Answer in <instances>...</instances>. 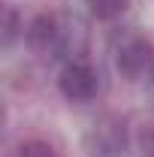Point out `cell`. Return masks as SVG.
Returning <instances> with one entry per match:
<instances>
[{
	"mask_svg": "<svg viewBox=\"0 0 154 157\" xmlns=\"http://www.w3.org/2000/svg\"><path fill=\"white\" fill-rule=\"evenodd\" d=\"M115 67L130 82L154 78V42L145 33H124L115 45Z\"/></svg>",
	"mask_w": 154,
	"mask_h": 157,
	"instance_id": "obj_1",
	"label": "cell"
},
{
	"mask_svg": "<svg viewBox=\"0 0 154 157\" xmlns=\"http://www.w3.org/2000/svg\"><path fill=\"white\" fill-rule=\"evenodd\" d=\"M127 145H130L127 118L115 115V112L100 115L85 133V148L91 157H121L127 151Z\"/></svg>",
	"mask_w": 154,
	"mask_h": 157,
	"instance_id": "obj_2",
	"label": "cell"
},
{
	"mask_svg": "<svg viewBox=\"0 0 154 157\" xmlns=\"http://www.w3.org/2000/svg\"><path fill=\"white\" fill-rule=\"evenodd\" d=\"M58 88L70 103H91L100 94V73L88 60H70L60 70Z\"/></svg>",
	"mask_w": 154,
	"mask_h": 157,
	"instance_id": "obj_3",
	"label": "cell"
},
{
	"mask_svg": "<svg viewBox=\"0 0 154 157\" xmlns=\"http://www.w3.org/2000/svg\"><path fill=\"white\" fill-rule=\"evenodd\" d=\"M21 36H24V42H27L30 52L48 55V52H60L67 45V27L60 24L58 15L39 12V15H33V18L24 24V33Z\"/></svg>",
	"mask_w": 154,
	"mask_h": 157,
	"instance_id": "obj_4",
	"label": "cell"
},
{
	"mask_svg": "<svg viewBox=\"0 0 154 157\" xmlns=\"http://www.w3.org/2000/svg\"><path fill=\"white\" fill-rule=\"evenodd\" d=\"M130 0H88V9L97 21H115L127 12Z\"/></svg>",
	"mask_w": 154,
	"mask_h": 157,
	"instance_id": "obj_5",
	"label": "cell"
},
{
	"mask_svg": "<svg viewBox=\"0 0 154 157\" xmlns=\"http://www.w3.org/2000/svg\"><path fill=\"white\" fill-rule=\"evenodd\" d=\"M9 157H58V151L45 139H24L9 151Z\"/></svg>",
	"mask_w": 154,
	"mask_h": 157,
	"instance_id": "obj_6",
	"label": "cell"
},
{
	"mask_svg": "<svg viewBox=\"0 0 154 157\" xmlns=\"http://www.w3.org/2000/svg\"><path fill=\"white\" fill-rule=\"evenodd\" d=\"M18 33H24V21L15 6H6L3 9V45H12Z\"/></svg>",
	"mask_w": 154,
	"mask_h": 157,
	"instance_id": "obj_7",
	"label": "cell"
},
{
	"mask_svg": "<svg viewBox=\"0 0 154 157\" xmlns=\"http://www.w3.org/2000/svg\"><path fill=\"white\" fill-rule=\"evenodd\" d=\"M151 157H154V151H151Z\"/></svg>",
	"mask_w": 154,
	"mask_h": 157,
	"instance_id": "obj_8",
	"label": "cell"
}]
</instances>
